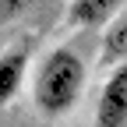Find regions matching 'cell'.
<instances>
[{
	"label": "cell",
	"mask_w": 127,
	"mask_h": 127,
	"mask_svg": "<svg viewBox=\"0 0 127 127\" xmlns=\"http://www.w3.org/2000/svg\"><path fill=\"white\" fill-rule=\"evenodd\" d=\"M95 127H127V60L113 64L95 102Z\"/></svg>",
	"instance_id": "2"
},
{
	"label": "cell",
	"mask_w": 127,
	"mask_h": 127,
	"mask_svg": "<svg viewBox=\"0 0 127 127\" xmlns=\"http://www.w3.org/2000/svg\"><path fill=\"white\" fill-rule=\"evenodd\" d=\"M35 0H0V25H7V21H14L18 14H25Z\"/></svg>",
	"instance_id": "6"
},
{
	"label": "cell",
	"mask_w": 127,
	"mask_h": 127,
	"mask_svg": "<svg viewBox=\"0 0 127 127\" xmlns=\"http://www.w3.org/2000/svg\"><path fill=\"white\" fill-rule=\"evenodd\" d=\"M85 60L78 57L74 50L60 46V50H50L46 60L39 64L35 81H32V99H35L39 113L46 117H64L71 113L81 99L85 88Z\"/></svg>",
	"instance_id": "1"
},
{
	"label": "cell",
	"mask_w": 127,
	"mask_h": 127,
	"mask_svg": "<svg viewBox=\"0 0 127 127\" xmlns=\"http://www.w3.org/2000/svg\"><path fill=\"white\" fill-rule=\"evenodd\" d=\"M99 53H102V64H106V67H113V64H124V60H127V4L102 25Z\"/></svg>",
	"instance_id": "5"
},
{
	"label": "cell",
	"mask_w": 127,
	"mask_h": 127,
	"mask_svg": "<svg viewBox=\"0 0 127 127\" xmlns=\"http://www.w3.org/2000/svg\"><path fill=\"white\" fill-rule=\"evenodd\" d=\"M28 71V42H14L11 50L0 53V106H7L25 85Z\"/></svg>",
	"instance_id": "3"
},
{
	"label": "cell",
	"mask_w": 127,
	"mask_h": 127,
	"mask_svg": "<svg viewBox=\"0 0 127 127\" xmlns=\"http://www.w3.org/2000/svg\"><path fill=\"white\" fill-rule=\"evenodd\" d=\"M127 0H71L64 21L71 28H102Z\"/></svg>",
	"instance_id": "4"
}]
</instances>
